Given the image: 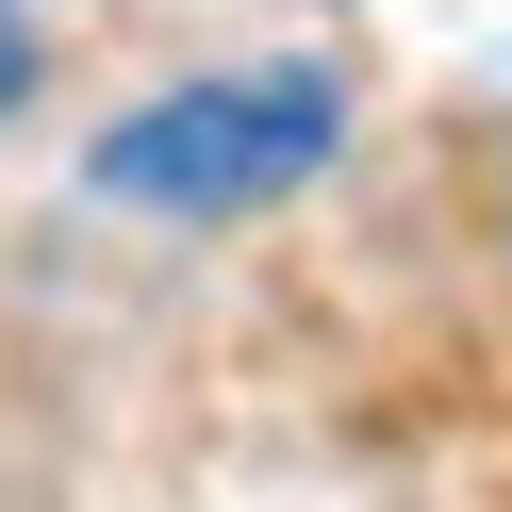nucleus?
Listing matches in <instances>:
<instances>
[{
  "label": "nucleus",
  "mask_w": 512,
  "mask_h": 512,
  "mask_svg": "<svg viewBox=\"0 0 512 512\" xmlns=\"http://www.w3.org/2000/svg\"><path fill=\"white\" fill-rule=\"evenodd\" d=\"M331 133H347V100L314 67H248V83L133 100L83 166H100V199H133V215H265V199H298V182L331 166Z\"/></svg>",
  "instance_id": "nucleus-1"
},
{
  "label": "nucleus",
  "mask_w": 512,
  "mask_h": 512,
  "mask_svg": "<svg viewBox=\"0 0 512 512\" xmlns=\"http://www.w3.org/2000/svg\"><path fill=\"white\" fill-rule=\"evenodd\" d=\"M17 83H34V17L0 0V100H17Z\"/></svg>",
  "instance_id": "nucleus-2"
}]
</instances>
